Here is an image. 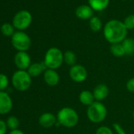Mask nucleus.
Instances as JSON below:
<instances>
[{
    "mask_svg": "<svg viewBox=\"0 0 134 134\" xmlns=\"http://www.w3.org/2000/svg\"><path fill=\"white\" fill-rule=\"evenodd\" d=\"M122 46L124 47L125 54L132 55L134 54V40L131 38H125L122 41Z\"/></svg>",
    "mask_w": 134,
    "mask_h": 134,
    "instance_id": "obj_19",
    "label": "nucleus"
},
{
    "mask_svg": "<svg viewBox=\"0 0 134 134\" xmlns=\"http://www.w3.org/2000/svg\"><path fill=\"white\" fill-rule=\"evenodd\" d=\"M12 44L19 51H25L30 47L31 40L26 33L17 32L12 36Z\"/></svg>",
    "mask_w": 134,
    "mask_h": 134,
    "instance_id": "obj_6",
    "label": "nucleus"
},
{
    "mask_svg": "<svg viewBox=\"0 0 134 134\" xmlns=\"http://www.w3.org/2000/svg\"><path fill=\"white\" fill-rule=\"evenodd\" d=\"M79 116L77 111L71 107H63L57 114V121L59 125L66 128H73L77 125Z\"/></svg>",
    "mask_w": 134,
    "mask_h": 134,
    "instance_id": "obj_2",
    "label": "nucleus"
},
{
    "mask_svg": "<svg viewBox=\"0 0 134 134\" xmlns=\"http://www.w3.org/2000/svg\"><path fill=\"white\" fill-rule=\"evenodd\" d=\"M13 103L10 96L5 92L0 91V114L9 113L12 109Z\"/></svg>",
    "mask_w": 134,
    "mask_h": 134,
    "instance_id": "obj_10",
    "label": "nucleus"
},
{
    "mask_svg": "<svg viewBox=\"0 0 134 134\" xmlns=\"http://www.w3.org/2000/svg\"><path fill=\"white\" fill-rule=\"evenodd\" d=\"M7 129V125L4 122V121L0 120V134H6Z\"/></svg>",
    "mask_w": 134,
    "mask_h": 134,
    "instance_id": "obj_29",
    "label": "nucleus"
},
{
    "mask_svg": "<svg viewBox=\"0 0 134 134\" xmlns=\"http://www.w3.org/2000/svg\"><path fill=\"white\" fill-rule=\"evenodd\" d=\"M10 134H25L21 130H19V129H15V130H12Z\"/></svg>",
    "mask_w": 134,
    "mask_h": 134,
    "instance_id": "obj_30",
    "label": "nucleus"
},
{
    "mask_svg": "<svg viewBox=\"0 0 134 134\" xmlns=\"http://www.w3.org/2000/svg\"><path fill=\"white\" fill-rule=\"evenodd\" d=\"M8 78L5 74H0V91H3L8 86Z\"/></svg>",
    "mask_w": 134,
    "mask_h": 134,
    "instance_id": "obj_25",
    "label": "nucleus"
},
{
    "mask_svg": "<svg viewBox=\"0 0 134 134\" xmlns=\"http://www.w3.org/2000/svg\"><path fill=\"white\" fill-rule=\"evenodd\" d=\"M12 83L14 87L18 91H26L31 86L32 77L25 70H18L13 75Z\"/></svg>",
    "mask_w": 134,
    "mask_h": 134,
    "instance_id": "obj_5",
    "label": "nucleus"
},
{
    "mask_svg": "<svg viewBox=\"0 0 134 134\" xmlns=\"http://www.w3.org/2000/svg\"><path fill=\"white\" fill-rule=\"evenodd\" d=\"M110 52L111 54L118 58L122 57L125 54L124 47L122 46V44L121 43H113L110 46Z\"/></svg>",
    "mask_w": 134,
    "mask_h": 134,
    "instance_id": "obj_20",
    "label": "nucleus"
},
{
    "mask_svg": "<svg viewBox=\"0 0 134 134\" xmlns=\"http://www.w3.org/2000/svg\"><path fill=\"white\" fill-rule=\"evenodd\" d=\"M64 62L66 65L70 66H74L77 65V55L72 51H66L64 54Z\"/></svg>",
    "mask_w": 134,
    "mask_h": 134,
    "instance_id": "obj_18",
    "label": "nucleus"
},
{
    "mask_svg": "<svg viewBox=\"0 0 134 134\" xmlns=\"http://www.w3.org/2000/svg\"><path fill=\"white\" fill-rule=\"evenodd\" d=\"M39 123L43 128H51L56 125L57 117H55L52 113H43L39 118Z\"/></svg>",
    "mask_w": 134,
    "mask_h": 134,
    "instance_id": "obj_12",
    "label": "nucleus"
},
{
    "mask_svg": "<svg viewBox=\"0 0 134 134\" xmlns=\"http://www.w3.org/2000/svg\"><path fill=\"white\" fill-rule=\"evenodd\" d=\"M43 78L46 84L49 86L54 87L59 83V74L55 71V70L47 69L43 74Z\"/></svg>",
    "mask_w": 134,
    "mask_h": 134,
    "instance_id": "obj_11",
    "label": "nucleus"
},
{
    "mask_svg": "<svg viewBox=\"0 0 134 134\" xmlns=\"http://www.w3.org/2000/svg\"><path fill=\"white\" fill-rule=\"evenodd\" d=\"M45 69H47V68L46 65L44 64V62L43 63L36 62V63L31 64L29 68L28 69V73L31 76V77H36L40 76L42 74V72L45 70Z\"/></svg>",
    "mask_w": 134,
    "mask_h": 134,
    "instance_id": "obj_15",
    "label": "nucleus"
},
{
    "mask_svg": "<svg viewBox=\"0 0 134 134\" xmlns=\"http://www.w3.org/2000/svg\"><path fill=\"white\" fill-rule=\"evenodd\" d=\"M64 62V54L57 47L50 48L45 54L44 64L47 69L56 70L62 65Z\"/></svg>",
    "mask_w": 134,
    "mask_h": 134,
    "instance_id": "obj_3",
    "label": "nucleus"
},
{
    "mask_svg": "<svg viewBox=\"0 0 134 134\" xmlns=\"http://www.w3.org/2000/svg\"><path fill=\"white\" fill-rule=\"evenodd\" d=\"M107 110L106 107L100 102L95 101L88 107L87 117L92 123H100L107 117Z\"/></svg>",
    "mask_w": 134,
    "mask_h": 134,
    "instance_id": "obj_4",
    "label": "nucleus"
},
{
    "mask_svg": "<svg viewBox=\"0 0 134 134\" xmlns=\"http://www.w3.org/2000/svg\"><path fill=\"white\" fill-rule=\"evenodd\" d=\"M89 25L91 29L93 32H99L101 29L102 27V22L100 21V19L97 17H92L90 19V22H89Z\"/></svg>",
    "mask_w": 134,
    "mask_h": 134,
    "instance_id": "obj_21",
    "label": "nucleus"
},
{
    "mask_svg": "<svg viewBox=\"0 0 134 134\" xmlns=\"http://www.w3.org/2000/svg\"><path fill=\"white\" fill-rule=\"evenodd\" d=\"M127 30L123 22L118 20H111L106 24L103 33L106 40L113 44L122 42L126 37Z\"/></svg>",
    "mask_w": 134,
    "mask_h": 134,
    "instance_id": "obj_1",
    "label": "nucleus"
},
{
    "mask_svg": "<svg viewBox=\"0 0 134 134\" xmlns=\"http://www.w3.org/2000/svg\"><path fill=\"white\" fill-rule=\"evenodd\" d=\"M90 7L95 10H103L109 4V0H88Z\"/></svg>",
    "mask_w": 134,
    "mask_h": 134,
    "instance_id": "obj_17",
    "label": "nucleus"
},
{
    "mask_svg": "<svg viewBox=\"0 0 134 134\" xmlns=\"http://www.w3.org/2000/svg\"><path fill=\"white\" fill-rule=\"evenodd\" d=\"M1 31H2L3 34L7 36L14 35V28L10 24H8V23H6L2 25Z\"/></svg>",
    "mask_w": 134,
    "mask_h": 134,
    "instance_id": "obj_23",
    "label": "nucleus"
},
{
    "mask_svg": "<svg viewBox=\"0 0 134 134\" xmlns=\"http://www.w3.org/2000/svg\"><path fill=\"white\" fill-rule=\"evenodd\" d=\"M113 127L115 130V132L118 133V134H126L125 131L123 129V128L118 123H114L113 124Z\"/></svg>",
    "mask_w": 134,
    "mask_h": 134,
    "instance_id": "obj_28",
    "label": "nucleus"
},
{
    "mask_svg": "<svg viewBox=\"0 0 134 134\" xmlns=\"http://www.w3.org/2000/svg\"><path fill=\"white\" fill-rule=\"evenodd\" d=\"M76 15L77 18L86 20V19H91L93 16V10L91 7L87 5H82L77 8L76 10Z\"/></svg>",
    "mask_w": 134,
    "mask_h": 134,
    "instance_id": "obj_14",
    "label": "nucleus"
},
{
    "mask_svg": "<svg viewBox=\"0 0 134 134\" xmlns=\"http://www.w3.org/2000/svg\"><path fill=\"white\" fill-rule=\"evenodd\" d=\"M69 74L70 78L77 83H81L85 81L88 77V72L85 67L78 64L71 67Z\"/></svg>",
    "mask_w": 134,
    "mask_h": 134,
    "instance_id": "obj_8",
    "label": "nucleus"
},
{
    "mask_svg": "<svg viewBox=\"0 0 134 134\" xmlns=\"http://www.w3.org/2000/svg\"><path fill=\"white\" fill-rule=\"evenodd\" d=\"M123 23L127 29H134V14H131L128 16L125 19Z\"/></svg>",
    "mask_w": 134,
    "mask_h": 134,
    "instance_id": "obj_24",
    "label": "nucleus"
},
{
    "mask_svg": "<svg viewBox=\"0 0 134 134\" xmlns=\"http://www.w3.org/2000/svg\"><path fill=\"white\" fill-rule=\"evenodd\" d=\"M14 62L21 70H25L31 65V58L25 51H19L15 55Z\"/></svg>",
    "mask_w": 134,
    "mask_h": 134,
    "instance_id": "obj_9",
    "label": "nucleus"
},
{
    "mask_svg": "<svg viewBox=\"0 0 134 134\" xmlns=\"http://www.w3.org/2000/svg\"><path fill=\"white\" fill-rule=\"evenodd\" d=\"M96 134H114V132L111 130V129H110L109 127L101 126L96 130Z\"/></svg>",
    "mask_w": 134,
    "mask_h": 134,
    "instance_id": "obj_26",
    "label": "nucleus"
},
{
    "mask_svg": "<svg viewBox=\"0 0 134 134\" xmlns=\"http://www.w3.org/2000/svg\"><path fill=\"white\" fill-rule=\"evenodd\" d=\"M79 100L80 102L85 106H90L92 105L94 102H95V98L93 96V93L88 91V90H85L82 91L80 95H79Z\"/></svg>",
    "mask_w": 134,
    "mask_h": 134,
    "instance_id": "obj_16",
    "label": "nucleus"
},
{
    "mask_svg": "<svg viewBox=\"0 0 134 134\" xmlns=\"http://www.w3.org/2000/svg\"><path fill=\"white\" fill-rule=\"evenodd\" d=\"M7 127H9L10 129L12 130H15V129H18L17 128L18 127L19 125V121L18 119L16 118V117H10L8 119H7Z\"/></svg>",
    "mask_w": 134,
    "mask_h": 134,
    "instance_id": "obj_22",
    "label": "nucleus"
},
{
    "mask_svg": "<svg viewBox=\"0 0 134 134\" xmlns=\"http://www.w3.org/2000/svg\"><path fill=\"white\" fill-rule=\"evenodd\" d=\"M32 22V15L27 10L18 12L14 18L13 24L15 28L20 30L27 29Z\"/></svg>",
    "mask_w": 134,
    "mask_h": 134,
    "instance_id": "obj_7",
    "label": "nucleus"
},
{
    "mask_svg": "<svg viewBox=\"0 0 134 134\" xmlns=\"http://www.w3.org/2000/svg\"><path fill=\"white\" fill-rule=\"evenodd\" d=\"M93 96L96 101L99 102L105 99L109 95V88L104 84H99L93 90Z\"/></svg>",
    "mask_w": 134,
    "mask_h": 134,
    "instance_id": "obj_13",
    "label": "nucleus"
},
{
    "mask_svg": "<svg viewBox=\"0 0 134 134\" xmlns=\"http://www.w3.org/2000/svg\"><path fill=\"white\" fill-rule=\"evenodd\" d=\"M126 88L130 92H134V77L129 79L126 83Z\"/></svg>",
    "mask_w": 134,
    "mask_h": 134,
    "instance_id": "obj_27",
    "label": "nucleus"
},
{
    "mask_svg": "<svg viewBox=\"0 0 134 134\" xmlns=\"http://www.w3.org/2000/svg\"><path fill=\"white\" fill-rule=\"evenodd\" d=\"M132 117H133V118H134V111H133V113H132Z\"/></svg>",
    "mask_w": 134,
    "mask_h": 134,
    "instance_id": "obj_31",
    "label": "nucleus"
}]
</instances>
